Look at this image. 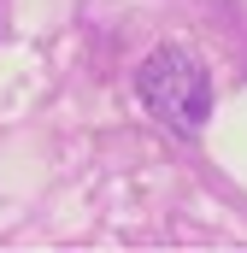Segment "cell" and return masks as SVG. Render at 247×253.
I'll return each mask as SVG.
<instances>
[{"label": "cell", "mask_w": 247, "mask_h": 253, "mask_svg": "<svg viewBox=\"0 0 247 253\" xmlns=\"http://www.w3.org/2000/svg\"><path fill=\"white\" fill-rule=\"evenodd\" d=\"M135 94H141V106L159 124H171L177 135H200L206 118H212V83H206L200 59L183 53V47H153L135 65Z\"/></svg>", "instance_id": "obj_1"}]
</instances>
